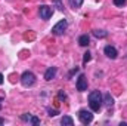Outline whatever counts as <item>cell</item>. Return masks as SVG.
Listing matches in <instances>:
<instances>
[{
	"mask_svg": "<svg viewBox=\"0 0 127 126\" xmlns=\"http://www.w3.org/2000/svg\"><path fill=\"white\" fill-rule=\"evenodd\" d=\"M103 104V96L100 94V91H92L89 94V105L92 111H99L102 108Z\"/></svg>",
	"mask_w": 127,
	"mask_h": 126,
	"instance_id": "1",
	"label": "cell"
},
{
	"mask_svg": "<svg viewBox=\"0 0 127 126\" xmlns=\"http://www.w3.org/2000/svg\"><path fill=\"white\" fill-rule=\"evenodd\" d=\"M34 83H35V74L32 71L27 70V71H24L21 74V85L24 88H31Z\"/></svg>",
	"mask_w": 127,
	"mask_h": 126,
	"instance_id": "2",
	"label": "cell"
},
{
	"mask_svg": "<svg viewBox=\"0 0 127 126\" xmlns=\"http://www.w3.org/2000/svg\"><path fill=\"white\" fill-rule=\"evenodd\" d=\"M77 116H78V120H80L83 125H89V123L93 122V113L89 111V110H86V108H81Z\"/></svg>",
	"mask_w": 127,
	"mask_h": 126,
	"instance_id": "3",
	"label": "cell"
},
{
	"mask_svg": "<svg viewBox=\"0 0 127 126\" xmlns=\"http://www.w3.org/2000/svg\"><path fill=\"white\" fill-rule=\"evenodd\" d=\"M38 15H40V18H41L43 21H47V19L52 18L53 9H52L50 6H47V4H40V7H38Z\"/></svg>",
	"mask_w": 127,
	"mask_h": 126,
	"instance_id": "4",
	"label": "cell"
},
{
	"mask_svg": "<svg viewBox=\"0 0 127 126\" xmlns=\"http://www.w3.org/2000/svg\"><path fill=\"white\" fill-rule=\"evenodd\" d=\"M66 28H68V21L66 19H61L58 24H55L52 27V33L55 36H62L64 33L66 31Z\"/></svg>",
	"mask_w": 127,
	"mask_h": 126,
	"instance_id": "5",
	"label": "cell"
},
{
	"mask_svg": "<svg viewBox=\"0 0 127 126\" xmlns=\"http://www.w3.org/2000/svg\"><path fill=\"white\" fill-rule=\"evenodd\" d=\"M87 77L84 76V74H80L78 76V79H77V82H75V88H77V91L78 92H84V91H87Z\"/></svg>",
	"mask_w": 127,
	"mask_h": 126,
	"instance_id": "6",
	"label": "cell"
},
{
	"mask_svg": "<svg viewBox=\"0 0 127 126\" xmlns=\"http://www.w3.org/2000/svg\"><path fill=\"white\" fill-rule=\"evenodd\" d=\"M21 120H22V122H28V123H31V125H34V126L40 125V119H38L37 116H34V114H30V113L21 114Z\"/></svg>",
	"mask_w": 127,
	"mask_h": 126,
	"instance_id": "7",
	"label": "cell"
},
{
	"mask_svg": "<svg viewBox=\"0 0 127 126\" xmlns=\"http://www.w3.org/2000/svg\"><path fill=\"white\" fill-rule=\"evenodd\" d=\"M103 54H105L109 60H117V57H118V51H117L114 46H111V45H106V46L103 48Z\"/></svg>",
	"mask_w": 127,
	"mask_h": 126,
	"instance_id": "8",
	"label": "cell"
},
{
	"mask_svg": "<svg viewBox=\"0 0 127 126\" xmlns=\"http://www.w3.org/2000/svg\"><path fill=\"white\" fill-rule=\"evenodd\" d=\"M56 74H58V68L56 67H49L44 71V80L46 82H50V80H53L56 77Z\"/></svg>",
	"mask_w": 127,
	"mask_h": 126,
	"instance_id": "9",
	"label": "cell"
},
{
	"mask_svg": "<svg viewBox=\"0 0 127 126\" xmlns=\"http://www.w3.org/2000/svg\"><path fill=\"white\" fill-rule=\"evenodd\" d=\"M89 43H90V37H89V34H81V36L78 37V45H80V46L86 48V46H89Z\"/></svg>",
	"mask_w": 127,
	"mask_h": 126,
	"instance_id": "10",
	"label": "cell"
},
{
	"mask_svg": "<svg viewBox=\"0 0 127 126\" xmlns=\"http://www.w3.org/2000/svg\"><path fill=\"white\" fill-rule=\"evenodd\" d=\"M103 104H105L106 107H112V105H114V98L111 96L109 92H106V94L103 95Z\"/></svg>",
	"mask_w": 127,
	"mask_h": 126,
	"instance_id": "11",
	"label": "cell"
},
{
	"mask_svg": "<svg viewBox=\"0 0 127 126\" xmlns=\"http://www.w3.org/2000/svg\"><path fill=\"white\" fill-rule=\"evenodd\" d=\"M83 1H84V0H68V3H69V7H72L74 10L80 9V7H81V4H83Z\"/></svg>",
	"mask_w": 127,
	"mask_h": 126,
	"instance_id": "12",
	"label": "cell"
},
{
	"mask_svg": "<svg viewBox=\"0 0 127 126\" xmlns=\"http://www.w3.org/2000/svg\"><path fill=\"white\" fill-rule=\"evenodd\" d=\"M61 125L62 126H72L74 125V120H72L71 116H64L62 119H61Z\"/></svg>",
	"mask_w": 127,
	"mask_h": 126,
	"instance_id": "13",
	"label": "cell"
},
{
	"mask_svg": "<svg viewBox=\"0 0 127 126\" xmlns=\"http://www.w3.org/2000/svg\"><path fill=\"white\" fill-rule=\"evenodd\" d=\"M93 36L97 37V39H105L108 36V31H105V30H93Z\"/></svg>",
	"mask_w": 127,
	"mask_h": 126,
	"instance_id": "14",
	"label": "cell"
},
{
	"mask_svg": "<svg viewBox=\"0 0 127 126\" xmlns=\"http://www.w3.org/2000/svg\"><path fill=\"white\" fill-rule=\"evenodd\" d=\"M52 1L55 3V6H56V9H58V10L64 12V9H65V7H64V3L61 1V0H52Z\"/></svg>",
	"mask_w": 127,
	"mask_h": 126,
	"instance_id": "15",
	"label": "cell"
},
{
	"mask_svg": "<svg viewBox=\"0 0 127 126\" xmlns=\"http://www.w3.org/2000/svg\"><path fill=\"white\" fill-rule=\"evenodd\" d=\"M90 60H92V54H90V52H89V51H87V52H86V54H84V55H83V64H84V65H86V64L89 63V61H90Z\"/></svg>",
	"mask_w": 127,
	"mask_h": 126,
	"instance_id": "16",
	"label": "cell"
},
{
	"mask_svg": "<svg viewBox=\"0 0 127 126\" xmlns=\"http://www.w3.org/2000/svg\"><path fill=\"white\" fill-rule=\"evenodd\" d=\"M47 113H49V116H50V117H55V116H58V114H59V111H58L56 108H50V107L47 108Z\"/></svg>",
	"mask_w": 127,
	"mask_h": 126,
	"instance_id": "17",
	"label": "cell"
},
{
	"mask_svg": "<svg viewBox=\"0 0 127 126\" xmlns=\"http://www.w3.org/2000/svg\"><path fill=\"white\" fill-rule=\"evenodd\" d=\"M112 3H114L115 6H118V7H123L127 3V0H112Z\"/></svg>",
	"mask_w": 127,
	"mask_h": 126,
	"instance_id": "18",
	"label": "cell"
},
{
	"mask_svg": "<svg viewBox=\"0 0 127 126\" xmlns=\"http://www.w3.org/2000/svg\"><path fill=\"white\" fill-rule=\"evenodd\" d=\"M58 98H59V99H66V94H65L64 91H59V92H58Z\"/></svg>",
	"mask_w": 127,
	"mask_h": 126,
	"instance_id": "19",
	"label": "cell"
},
{
	"mask_svg": "<svg viewBox=\"0 0 127 126\" xmlns=\"http://www.w3.org/2000/svg\"><path fill=\"white\" fill-rule=\"evenodd\" d=\"M3 82H4V80H3V74H1V73H0V85H1V83H3Z\"/></svg>",
	"mask_w": 127,
	"mask_h": 126,
	"instance_id": "20",
	"label": "cell"
},
{
	"mask_svg": "<svg viewBox=\"0 0 127 126\" xmlns=\"http://www.w3.org/2000/svg\"><path fill=\"white\" fill-rule=\"evenodd\" d=\"M3 123H4V120H3V119L0 117V125H3Z\"/></svg>",
	"mask_w": 127,
	"mask_h": 126,
	"instance_id": "21",
	"label": "cell"
},
{
	"mask_svg": "<svg viewBox=\"0 0 127 126\" xmlns=\"http://www.w3.org/2000/svg\"><path fill=\"white\" fill-rule=\"evenodd\" d=\"M0 110H1V104H0Z\"/></svg>",
	"mask_w": 127,
	"mask_h": 126,
	"instance_id": "22",
	"label": "cell"
}]
</instances>
